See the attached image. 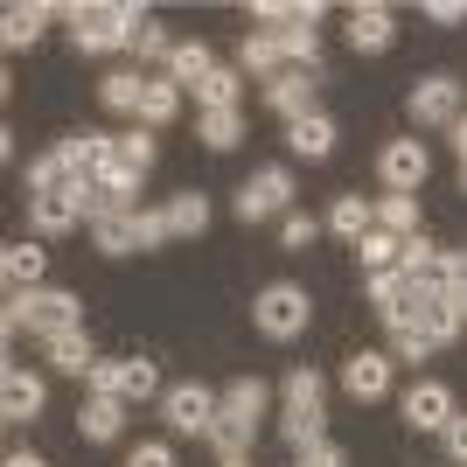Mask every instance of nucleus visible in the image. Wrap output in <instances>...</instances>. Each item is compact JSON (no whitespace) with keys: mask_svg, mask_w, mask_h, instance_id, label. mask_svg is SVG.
Returning a JSON list of instances; mask_svg holds the SVG:
<instances>
[{"mask_svg":"<svg viewBox=\"0 0 467 467\" xmlns=\"http://www.w3.org/2000/svg\"><path fill=\"white\" fill-rule=\"evenodd\" d=\"M342 390H349L356 405H377V398L390 390V356H377V349L349 356V363H342Z\"/></svg>","mask_w":467,"mask_h":467,"instance_id":"obj_14","label":"nucleus"},{"mask_svg":"<svg viewBox=\"0 0 467 467\" xmlns=\"http://www.w3.org/2000/svg\"><path fill=\"white\" fill-rule=\"evenodd\" d=\"M390 36H398V21H390V7H349V42L363 49V57H384Z\"/></svg>","mask_w":467,"mask_h":467,"instance_id":"obj_19","label":"nucleus"},{"mask_svg":"<svg viewBox=\"0 0 467 467\" xmlns=\"http://www.w3.org/2000/svg\"><path fill=\"white\" fill-rule=\"evenodd\" d=\"M314 237H321V223H314V216H300V210L279 216V244H286V252H307Z\"/></svg>","mask_w":467,"mask_h":467,"instance_id":"obj_41","label":"nucleus"},{"mask_svg":"<svg viewBox=\"0 0 467 467\" xmlns=\"http://www.w3.org/2000/svg\"><path fill=\"white\" fill-rule=\"evenodd\" d=\"M279 57H286V49H279V36H244V49H237V63H244V70H279Z\"/></svg>","mask_w":467,"mask_h":467,"instance_id":"obj_40","label":"nucleus"},{"mask_svg":"<svg viewBox=\"0 0 467 467\" xmlns=\"http://www.w3.org/2000/svg\"><path fill=\"white\" fill-rule=\"evenodd\" d=\"M419 328H426V342H432V349H447V342L467 328V321H461V307H453L447 293H426V307H419Z\"/></svg>","mask_w":467,"mask_h":467,"instance_id":"obj_25","label":"nucleus"},{"mask_svg":"<svg viewBox=\"0 0 467 467\" xmlns=\"http://www.w3.org/2000/svg\"><path fill=\"white\" fill-rule=\"evenodd\" d=\"M390 356H398V363H426L432 356L426 328H419V321H398V328H390Z\"/></svg>","mask_w":467,"mask_h":467,"instance_id":"obj_39","label":"nucleus"},{"mask_svg":"<svg viewBox=\"0 0 467 467\" xmlns=\"http://www.w3.org/2000/svg\"><path fill=\"white\" fill-rule=\"evenodd\" d=\"M216 467H252V447H231V453H216Z\"/></svg>","mask_w":467,"mask_h":467,"instance_id":"obj_49","label":"nucleus"},{"mask_svg":"<svg viewBox=\"0 0 467 467\" xmlns=\"http://www.w3.org/2000/svg\"><path fill=\"white\" fill-rule=\"evenodd\" d=\"M175 112H182V84H175V78H147V98H140V119H147V126H168Z\"/></svg>","mask_w":467,"mask_h":467,"instance_id":"obj_30","label":"nucleus"},{"mask_svg":"<svg viewBox=\"0 0 467 467\" xmlns=\"http://www.w3.org/2000/svg\"><path fill=\"white\" fill-rule=\"evenodd\" d=\"M307 314H314V300L300 286H286V279H279V286H265L252 300V321H258V335H273V342H293V335L307 328Z\"/></svg>","mask_w":467,"mask_h":467,"instance_id":"obj_4","label":"nucleus"},{"mask_svg":"<svg viewBox=\"0 0 467 467\" xmlns=\"http://www.w3.org/2000/svg\"><path fill=\"white\" fill-rule=\"evenodd\" d=\"M78 202H84L91 223H105V216H126V210H133V189H119V182H84Z\"/></svg>","mask_w":467,"mask_h":467,"instance_id":"obj_26","label":"nucleus"},{"mask_svg":"<svg viewBox=\"0 0 467 467\" xmlns=\"http://www.w3.org/2000/svg\"><path fill=\"white\" fill-rule=\"evenodd\" d=\"M286 147H293L300 161H328V154H335V119H328V112H307V119H293Z\"/></svg>","mask_w":467,"mask_h":467,"instance_id":"obj_21","label":"nucleus"},{"mask_svg":"<svg viewBox=\"0 0 467 467\" xmlns=\"http://www.w3.org/2000/svg\"><path fill=\"white\" fill-rule=\"evenodd\" d=\"M216 70V57L202 49V42H175V57H168V78L175 84H202Z\"/></svg>","mask_w":467,"mask_h":467,"instance_id":"obj_33","label":"nucleus"},{"mask_svg":"<svg viewBox=\"0 0 467 467\" xmlns=\"http://www.w3.org/2000/svg\"><path fill=\"white\" fill-rule=\"evenodd\" d=\"M265 105L286 119H307L314 112V70H279L273 84H265Z\"/></svg>","mask_w":467,"mask_h":467,"instance_id":"obj_18","label":"nucleus"},{"mask_svg":"<svg viewBox=\"0 0 467 467\" xmlns=\"http://www.w3.org/2000/svg\"><path fill=\"white\" fill-rule=\"evenodd\" d=\"M237 216H244V223L293 216V175H286V168H258V175L237 189Z\"/></svg>","mask_w":467,"mask_h":467,"instance_id":"obj_7","label":"nucleus"},{"mask_svg":"<svg viewBox=\"0 0 467 467\" xmlns=\"http://www.w3.org/2000/svg\"><path fill=\"white\" fill-rule=\"evenodd\" d=\"M293 467H342V453H335L328 440H321V447H314V453H300V461H293Z\"/></svg>","mask_w":467,"mask_h":467,"instance_id":"obj_48","label":"nucleus"},{"mask_svg":"<svg viewBox=\"0 0 467 467\" xmlns=\"http://www.w3.org/2000/svg\"><path fill=\"white\" fill-rule=\"evenodd\" d=\"M168 231L175 237H202L210 231V202H202V195H175V202H168Z\"/></svg>","mask_w":467,"mask_h":467,"instance_id":"obj_34","label":"nucleus"},{"mask_svg":"<svg viewBox=\"0 0 467 467\" xmlns=\"http://www.w3.org/2000/svg\"><path fill=\"white\" fill-rule=\"evenodd\" d=\"M133 216H140V210L91 223V237H98V252H105V258H126V252H140V223H133Z\"/></svg>","mask_w":467,"mask_h":467,"instance_id":"obj_28","label":"nucleus"},{"mask_svg":"<svg viewBox=\"0 0 467 467\" xmlns=\"http://www.w3.org/2000/svg\"><path fill=\"white\" fill-rule=\"evenodd\" d=\"M42 265H49L42 244H7V252H0V273H7V286H15V293H36L42 286Z\"/></svg>","mask_w":467,"mask_h":467,"instance_id":"obj_23","label":"nucleus"},{"mask_svg":"<svg viewBox=\"0 0 467 467\" xmlns=\"http://www.w3.org/2000/svg\"><path fill=\"white\" fill-rule=\"evenodd\" d=\"M461 411H453V390L447 384H432V377H419V384L405 390V426L411 432H447Z\"/></svg>","mask_w":467,"mask_h":467,"instance_id":"obj_11","label":"nucleus"},{"mask_svg":"<svg viewBox=\"0 0 467 467\" xmlns=\"http://www.w3.org/2000/svg\"><path fill=\"white\" fill-rule=\"evenodd\" d=\"M447 461L467 467V419H453V426H447Z\"/></svg>","mask_w":467,"mask_h":467,"instance_id":"obj_46","label":"nucleus"},{"mask_svg":"<svg viewBox=\"0 0 467 467\" xmlns=\"http://www.w3.org/2000/svg\"><path fill=\"white\" fill-rule=\"evenodd\" d=\"M49 21H57V7H42V0H15V7L0 15V42H7V49H36Z\"/></svg>","mask_w":467,"mask_h":467,"instance_id":"obj_16","label":"nucleus"},{"mask_svg":"<svg viewBox=\"0 0 467 467\" xmlns=\"http://www.w3.org/2000/svg\"><path fill=\"white\" fill-rule=\"evenodd\" d=\"M237 140H244V119H237V112H202V147L231 154Z\"/></svg>","mask_w":467,"mask_h":467,"instance_id":"obj_37","label":"nucleus"},{"mask_svg":"<svg viewBox=\"0 0 467 467\" xmlns=\"http://www.w3.org/2000/svg\"><path fill=\"white\" fill-rule=\"evenodd\" d=\"M161 390V370L147 356H126V363H98L91 370V398H119V405H147Z\"/></svg>","mask_w":467,"mask_h":467,"instance_id":"obj_5","label":"nucleus"},{"mask_svg":"<svg viewBox=\"0 0 467 467\" xmlns=\"http://www.w3.org/2000/svg\"><path fill=\"white\" fill-rule=\"evenodd\" d=\"M78 419H84V440H98V447L126 432V405H119V398H91V405H84Z\"/></svg>","mask_w":467,"mask_h":467,"instance_id":"obj_29","label":"nucleus"},{"mask_svg":"<svg viewBox=\"0 0 467 467\" xmlns=\"http://www.w3.org/2000/svg\"><path fill=\"white\" fill-rule=\"evenodd\" d=\"M237 84H244V78H237V70H223V63H216L210 78L195 84V98H202V112H237Z\"/></svg>","mask_w":467,"mask_h":467,"instance_id":"obj_32","label":"nucleus"},{"mask_svg":"<svg viewBox=\"0 0 467 467\" xmlns=\"http://www.w3.org/2000/svg\"><path fill=\"white\" fill-rule=\"evenodd\" d=\"M21 328H36L42 342H49V335L84 328V321H78V300L63 286H36V293H15V300H7V335H21Z\"/></svg>","mask_w":467,"mask_h":467,"instance_id":"obj_2","label":"nucleus"},{"mask_svg":"<svg viewBox=\"0 0 467 467\" xmlns=\"http://www.w3.org/2000/svg\"><path fill=\"white\" fill-rule=\"evenodd\" d=\"M57 161L70 168V189L98 182V175H105V133H70V140H57Z\"/></svg>","mask_w":467,"mask_h":467,"instance_id":"obj_15","label":"nucleus"},{"mask_svg":"<svg viewBox=\"0 0 467 467\" xmlns=\"http://www.w3.org/2000/svg\"><path fill=\"white\" fill-rule=\"evenodd\" d=\"M356 258H363V273H398V265H405V237H390V231H370L363 237V244H356Z\"/></svg>","mask_w":467,"mask_h":467,"instance_id":"obj_27","label":"nucleus"},{"mask_svg":"<svg viewBox=\"0 0 467 467\" xmlns=\"http://www.w3.org/2000/svg\"><path fill=\"white\" fill-rule=\"evenodd\" d=\"M426 168H432L426 140H390L384 154H377V175H384V189H390V195H419Z\"/></svg>","mask_w":467,"mask_h":467,"instance_id":"obj_10","label":"nucleus"},{"mask_svg":"<svg viewBox=\"0 0 467 467\" xmlns=\"http://www.w3.org/2000/svg\"><path fill=\"white\" fill-rule=\"evenodd\" d=\"M126 467H175V453L161 447V440H140V447L126 453Z\"/></svg>","mask_w":467,"mask_h":467,"instance_id":"obj_44","label":"nucleus"},{"mask_svg":"<svg viewBox=\"0 0 467 467\" xmlns=\"http://www.w3.org/2000/svg\"><path fill=\"white\" fill-rule=\"evenodd\" d=\"M453 154H461V168H467V119L453 126Z\"/></svg>","mask_w":467,"mask_h":467,"instance_id":"obj_50","label":"nucleus"},{"mask_svg":"<svg viewBox=\"0 0 467 467\" xmlns=\"http://www.w3.org/2000/svg\"><path fill=\"white\" fill-rule=\"evenodd\" d=\"M63 21H70V42H78L84 57H98V49H133L140 7H105V0H78V7H63Z\"/></svg>","mask_w":467,"mask_h":467,"instance_id":"obj_1","label":"nucleus"},{"mask_svg":"<svg viewBox=\"0 0 467 467\" xmlns=\"http://www.w3.org/2000/svg\"><path fill=\"white\" fill-rule=\"evenodd\" d=\"M370 307L384 314V328H398V321H419V307H426V286L398 265V273H377L370 279Z\"/></svg>","mask_w":467,"mask_h":467,"instance_id":"obj_8","label":"nucleus"},{"mask_svg":"<svg viewBox=\"0 0 467 467\" xmlns=\"http://www.w3.org/2000/svg\"><path fill=\"white\" fill-rule=\"evenodd\" d=\"M258 411H265V384L258 377H237L231 390H223V411H216V453H231V447H252V432H258Z\"/></svg>","mask_w":467,"mask_h":467,"instance_id":"obj_3","label":"nucleus"},{"mask_svg":"<svg viewBox=\"0 0 467 467\" xmlns=\"http://www.w3.org/2000/svg\"><path fill=\"white\" fill-rule=\"evenodd\" d=\"M377 231L419 237V195H384V202H377Z\"/></svg>","mask_w":467,"mask_h":467,"instance_id":"obj_31","label":"nucleus"},{"mask_svg":"<svg viewBox=\"0 0 467 467\" xmlns=\"http://www.w3.org/2000/svg\"><path fill=\"white\" fill-rule=\"evenodd\" d=\"M42 349H49V363H57L63 377H91V370H98V356H91V342H84V328H63V335H49Z\"/></svg>","mask_w":467,"mask_h":467,"instance_id":"obj_22","label":"nucleus"},{"mask_svg":"<svg viewBox=\"0 0 467 467\" xmlns=\"http://www.w3.org/2000/svg\"><path fill=\"white\" fill-rule=\"evenodd\" d=\"M328 231H335V237H349V244H363V237L377 231V210L363 202V195H335V210H328Z\"/></svg>","mask_w":467,"mask_h":467,"instance_id":"obj_24","label":"nucleus"},{"mask_svg":"<svg viewBox=\"0 0 467 467\" xmlns=\"http://www.w3.org/2000/svg\"><path fill=\"white\" fill-rule=\"evenodd\" d=\"M447 300L461 307V321H467V252H453V286H447Z\"/></svg>","mask_w":467,"mask_h":467,"instance_id":"obj_45","label":"nucleus"},{"mask_svg":"<svg viewBox=\"0 0 467 467\" xmlns=\"http://www.w3.org/2000/svg\"><path fill=\"white\" fill-rule=\"evenodd\" d=\"M7 467H42V461H36V453H7Z\"/></svg>","mask_w":467,"mask_h":467,"instance_id":"obj_51","label":"nucleus"},{"mask_svg":"<svg viewBox=\"0 0 467 467\" xmlns=\"http://www.w3.org/2000/svg\"><path fill=\"white\" fill-rule=\"evenodd\" d=\"M426 15H432V21H440V28H453V21H467V7H461V0H432Z\"/></svg>","mask_w":467,"mask_h":467,"instance_id":"obj_47","label":"nucleus"},{"mask_svg":"<svg viewBox=\"0 0 467 467\" xmlns=\"http://www.w3.org/2000/svg\"><path fill=\"white\" fill-rule=\"evenodd\" d=\"M314 21H321V7H314V0H300V7H293V21L279 28V49H286L300 70H314V63H321V36H314Z\"/></svg>","mask_w":467,"mask_h":467,"instance_id":"obj_17","label":"nucleus"},{"mask_svg":"<svg viewBox=\"0 0 467 467\" xmlns=\"http://www.w3.org/2000/svg\"><path fill=\"white\" fill-rule=\"evenodd\" d=\"M461 189H467V168H461Z\"/></svg>","mask_w":467,"mask_h":467,"instance_id":"obj_52","label":"nucleus"},{"mask_svg":"<svg viewBox=\"0 0 467 467\" xmlns=\"http://www.w3.org/2000/svg\"><path fill=\"white\" fill-rule=\"evenodd\" d=\"M98 98H105L112 112H140V98H147V78H133V70H112V78L98 84Z\"/></svg>","mask_w":467,"mask_h":467,"instance_id":"obj_36","label":"nucleus"},{"mask_svg":"<svg viewBox=\"0 0 467 467\" xmlns=\"http://www.w3.org/2000/svg\"><path fill=\"white\" fill-rule=\"evenodd\" d=\"M161 411H168V426L175 432H216V411H223V398L216 390H202V384H168L161 390Z\"/></svg>","mask_w":467,"mask_h":467,"instance_id":"obj_6","label":"nucleus"},{"mask_svg":"<svg viewBox=\"0 0 467 467\" xmlns=\"http://www.w3.org/2000/svg\"><path fill=\"white\" fill-rule=\"evenodd\" d=\"M133 223H140V244H147V252H154V244H168V237H175V231H168V210H140Z\"/></svg>","mask_w":467,"mask_h":467,"instance_id":"obj_43","label":"nucleus"},{"mask_svg":"<svg viewBox=\"0 0 467 467\" xmlns=\"http://www.w3.org/2000/svg\"><path fill=\"white\" fill-rule=\"evenodd\" d=\"M321 370H293L286 377V411H321Z\"/></svg>","mask_w":467,"mask_h":467,"instance_id":"obj_38","label":"nucleus"},{"mask_svg":"<svg viewBox=\"0 0 467 467\" xmlns=\"http://www.w3.org/2000/svg\"><path fill=\"white\" fill-rule=\"evenodd\" d=\"M63 189H70V168L57 161V147L42 161H28V202H36V195H63Z\"/></svg>","mask_w":467,"mask_h":467,"instance_id":"obj_35","label":"nucleus"},{"mask_svg":"<svg viewBox=\"0 0 467 467\" xmlns=\"http://www.w3.org/2000/svg\"><path fill=\"white\" fill-rule=\"evenodd\" d=\"M147 168H154V140H147V133H112V140H105V175H98V182L140 189Z\"/></svg>","mask_w":467,"mask_h":467,"instance_id":"obj_9","label":"nucleus"},{"mask_svg":"<svg viewBox=\"0 0 467 467\" xmlns=\"http://www.w3.org/2000/svg\"><path fill=\"white\" fill-rule=\"evenodd\" d=\"M78 216H84L78 189H63V195H36V202H28V223H36L42 237H63L70 223H78Z\"/></svg>","mask_w":467,"mask_h":467,"instance_id":"obj_20","label":"nucleus"},{"mask_svg":"<svg viewBox=\"0 0 467 467\" xmlns=\"http://www.w3.org/2000/svg\"><path fill=\"white\" fill-rule=\"evenodd\" d=\"M133 49H140V57H175V42L161 36V28H154L147 15H140V28H133Z\"/></svg>","mask_w":467,"mask_h":467,"instance_id":"obj_42","label":"nucleus"},{"mask_svg":"<svg viewBox=\"0 0 467 467\" xmlns=\"http://www.w3.org/2000/svg\"><path fill=\"white\" fill-rule=\"evenodd\" d=\"M42 398H49V390H42V377L28 370V363H7V370H0V419L28 426V419L42 411Z\"/></svg>","mask_w":467,"mask_h":467,"instance_id":"obj_13","label":"nucleus"},{"mask_svg":"<svg viewBox=\"0 0 467 467\" xmlns=\"http://www.w3.org/2000/svg\"><path fill=\"white\" fill-rule=\"evenodd\" d=\"M411 119H419V126H461V84L453 78H426V84H411Z\"/></svg>","mask_w":467,"mask_h":467,"instance_id":"obj_12","label":"nucleus"}]
</instances>
